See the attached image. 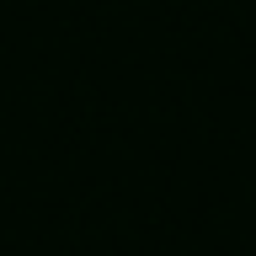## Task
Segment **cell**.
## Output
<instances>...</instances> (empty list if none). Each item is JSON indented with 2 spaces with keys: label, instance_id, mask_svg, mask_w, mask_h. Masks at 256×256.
Returning <instances> with one entry per match:
<instances>
[]
</instances>
